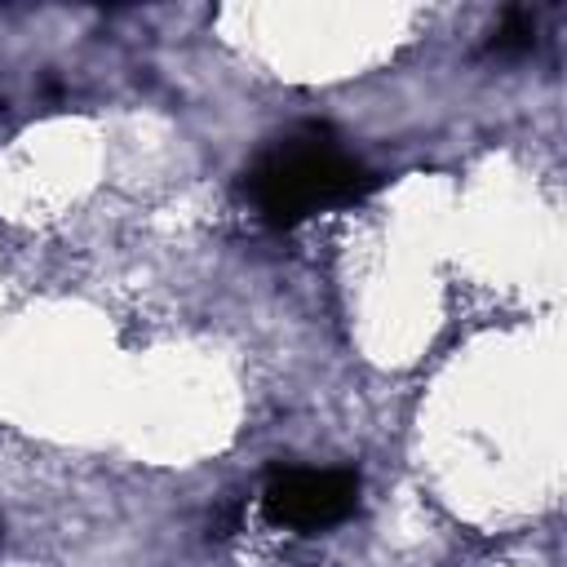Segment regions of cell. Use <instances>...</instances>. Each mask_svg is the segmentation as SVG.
I'll use <instances>...</instances> for the list:
<instances>
[{
    "instance_id": "6da1fadb",
    "label": "cell",
    "mask_w": 567,
    "mask_h": 567,
    "mask_svg": "<svg viewBox=\"0 0 567 567\" xmlns=\"http://www.w3.org/2000/svg\"><path fill=\"white\" fill-rule=\"evenodd\" d=\"M244 186L252 208L270 226H297L323 208L363 199L377 186V177L354 155H346L328 137V128H301L270 142L248 168Z\"/></svg>"
},
{
    "instance_id": "7a4b0ae2",
    "label": "cell",
    "mask_w": 567,
    "mask_h": 567,
    "mask_svg": "<svg viewBox=\"0 0 567 567\" xmlns=\"http://www.w3.org/2000/svg\"><path fill=\"white\" fill-rule=\"evenodd\" d=\"M359 478L350 470H275L261 492V514L275 527L323 532L354 514Z\"/></svg>"
},
{
    "instance_id": "3957f363",
    "label": "cell",
    "mask_w": 567,
    "mask_h": 567,
    "mask_svg": "<svg viewBox=\"0 0 567 567\" xmlns=\"http://www.w3.org/2000/svg\"><path fill=\"white\" fill-rule=\"evenodd\" d=\"M536 44V22H532V13L527 9H505L501 13V22L492 27V40H487V49L492 53H527Z\"/></svg>"
},
{
    "instance_id": "277c9868",
    "label": "cell",
    "mask_w": 567,
    "mask_h": 567,
    "mask_svg": "<svg viewBox=\"0 0 567 567\" xmlns=\"http://www.w3.org/2000/svg\"><path fill=\"white\" fill-rule=\"evenodd\" d=\"M0 536H4V527H0Z\"/></svg>"
}]
</instances>
